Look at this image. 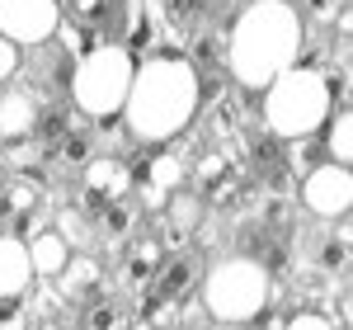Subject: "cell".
<instances>
[{
    "mask_svg": "<svg viewBox=\"0 0 353 330\" xmlns=\"http://www.w3.org/2000/svg\"><path fill=\"white\" fill-rule=\"evenodd\" d=\"M306 52V19L292 0H245L226 28V71L236 90L259 95Z\"/></svg>",
    "mask_w": 353,
    "mask_h": 330,
    "instance_id": "2",
    "label": "cell"
},
{
    "mask_svg": "<svg viewBox=\"0 0 353 330\" xmlns=\"http://www.w3.org/2000/svg\"><path fill=\"white\" fill-rule=\"evenodd\" d=\"M132 71H137V57L118 38H99L94 48H85L71 61V76H66L71 109L85 113L90 123H113L118 109H123V99H128Z\"/></svg>",
    "mask_w": 353,
    "mask_h": 330,
    "instance_id": "5",
    "label": "cell"
},
{
    "mask_svg": "<svg viewBox=\"0 0 353 330\" xmlns=\"http://www.w3.org/2000/svg\"><path fill=\"white\" fill-rule=\"evenodd\" d=\"M24 246H28V264H33V278H57L61 274V264L71 260V241L57 231L52 222L48 226H38V231H28L24 236Z\"/></svg>",
    "mask_w": 353,
    "mask_h": 330,
    "instance_id": "18",
    "label": "cell"
},
{
    "mask_svg": "<svg viewBox=\"0 0 353 330\" xmlns=\"http://www.w3.org/2000/svg\"><path fill=\"white\" fill-rule=\"evenodd\" d=\"M203 113V71L193 66L184 52H146L137 57L132 85L123 99V133L137 146H156V142H174L189 133Z\"/></svg>",
    "mask_w": 353,
    "mask_h": 330,
    "instance_id": "1",
    "label": "cell"
},
{
    "mask_svg": "<svg viewBox=\"0 0 353 330\" xmlns=\"http://www.w3.org/2000/svg\"><path fill=\"white\" fill-rule=\"evenodd\" d=\"M161 260H165L161 236H137L132 246H128V255H123V283H128V288H141L146 278L156 274Z\"/></svg>",
    "mask_w": 353,
    "mask_h": 330,
    "instance_id": "22",
    "label": "cell"
},
{
    "mask_svg": "<svg viewBox=\"0 0 353 330\" xmlns=\"http://www.w3.org/2000/svg\"><path fill=\"white\" fill-rule=\"evenodd\" d=\"M19 71H24V48H19V43H10V38L0 33V85H10Z\"/></svg>",
    "mask_w": 353,
    "mask_h": 330,
    "instance_id": "26",
    "label": "cell"
},
{
    "mask_svg": "<svg viewBox=\"0 0 353 330\" xmlns=\"http://www.w3.org/2000/svg\"><path fill=\"white\" fill-rule=\"evenodd\" d=\"M198 298L208 321L217 326H254L273 302V274L254 260V255H221L217 264H203L198 278Z\"/></svg>",
    "mask_w": 353,
    "mask_h": 330,
    "instance_id": "4",
    "label": "cell"
},
{
    "mask_svg": "<svg viewBox=\"0 0 353 330\" xmlns=\"http://www.w3.org/2000/svg\"><path fill=\"white\" fill-rule=\"evenodd\" d=\"M161 213H165V226H170L174 236H193V231L203 226V193L184 184V189H174L165 198Z\"/></svg>",
    "mask_w": 353,
    "mask_h": 330,
    "instance_id": "21",
    "label": "cell"
},
{
    "mask_svg": "<svg viewBox=\"0 0 353 330\" xmlns=\"http://www.w3.org/2000/svg\"><path fill=\"white\" fill-rule=\"evenodd\" d=\"M123 48L132 57H146V52H161L165 48V14H161V0H123Z\"/></svg>",
    "mask_w": 353,
    "mask_h": 330,
    "instance_id": "11",
    "label": "cell"
},
{
    "mask_svg": "<svg viewBox=\"0 0 353 330\" xmlns=\"http://www.w3.org/2000/svg\"><path fill=\"white\" fill-rule=\"evenodd\" d=\"M301 208L321 222H339L349 217L353 208V170L344 161H330L325 165H306L301 170Z\"/></svg>",
    "mask_w": 353,
    "mask_h": 330,
    "instance_id": "7",
    "label": "cell"
},
{
    "mask_svg": "<svg viewBox=\"0 0 353 330\" xmlns=\"http://www.w3.org/2000/svg\"><path fill=\"white\" fill-rule=\"evenodd\" d=\"M85 123H90V118H85ZM85 123H71V128H66L52 146H43V151H48L57 165H66V170H81V165L94 156V133H90Z\"/></svg>",
    "mask_w": 353,
    "mask_h": 330,
    "instance_id": "23",
    "label": "cell"
},
{
    "mask_svg": "<svg viewBox=\"0 0 353 330\" xmlns=\"http://www.w3.org/2000/svg\"><path fill=\"white\" fill-rule=\"evenodd\" d=\"M81 326H123V316H118V307L113 302H99V298H94V307H90V316H81Z\"/></svg>",
    "mask_w": 353,
    "mask_h": 330,
    "instance_id": "29",
    "label": "cell"
},
{
    "mask_svg": "<svg viewBox=\"0 0 353 330\" xmlns=\"http://www.w3.org/2000/svg\"><path fill=\"white\" fill-rule=\"evenodd\" d=\"M349 255H353V241H349V217H339V231H330L321 236V246H316V269L321 274H349Z\"/></svg>",
    "mask_w": 353,
    "mask_h": 330,
    "instance_id": "24",
    "label": "cell"
},
{
    "mask_svg": "<svg viewBox=\"0 0 353 330\" xmlns=\"http://www.w3.org/2000/svg\"><path fill=\"white\" fill-rule=\"evenodd\" d=\"M283 326H292V330H334V316H321V311H306V307H301V311H292Z\"/></svg>",
    "mask_w": 353,
    "mask_h": 330,
    "instance_id": "28",
    "label": "cell"
},
{
    "mask_svg": "<svg viewBox=\"0 0 353 330\" xmlns=\"http://www.w3.org/2000/svg\"><path fill=\"white\" fill-rule=\"evenodd\" d=\"M128 165H132V198H137V208H146V213H161L165 198L189 184V156L170 151V142L146 146V156H137Z\"/></svg>",
    "mask_w": 353,
    "mask_h": 330,
    "instance_id": "6",
    "label": "cell"
},
{
    "mask_svg": "<svg viewBox=\"0 0 353 330\" xmlns=\"http://www.w3.org/2000/svg\"><path fill=\"white\" fill-rule=\"evenodd\" d=\"M43 113V99L33 85H5L0 90V142L33 137V123Z\"/></svg>",
    "mask_w": 353,
    "mask_h": 330,
    "instance_id": "14",
    "label": "cell"
},
{
    "mask_svg": "<svg viewBox=\"0 0 353 330\" xmlns=\"http://www.w3.org/2000/svg\"><path fill=\"white\" fill-rule=\"evenodd\" d=\"M52 283L71 307L94 302V298L104 293V264H99V255H90V250H71V260L61 264V274H57Z\"/></svg>",
    "mask_w": 353,
    "mask_h": 330,
    "instance_id": "13",
    "label": "cell"
},
{
    "mask_svg": "<svg viewBox=\"0 0 353 330\" xmlns=\"http://www.w3.org/2000/svg\"><path fill=\"white\" fill-rule=\"evenodd\" d=\"M128 193H132V165H128V156H118V151L99 156V151H94V156L81 165V213L85 217L104 213L109 203L128 198Z\"/></svg>",
    "mask_w": 353,
    "mask_h": 330,
    "instance_id": "8",
    "label": "cell"
},
{
    "mask_svg": "<svg viewBox=\"0 0 353 330\" xmlns=\"http://www.w3.org/2000/svg\"><path fill=\"white\" fill-rule=\"evenodd\" d=\"M344 5H349V0H301L297 10H301V19H306V14H311V19H316V24H334V19H339V10H344Z\"/></svg>",
    "mask_w": 353,
    "mask_h": 330,
    "instance_id": "27",
    "label": "cell"
},
{
    "mask_svg": "<svg viewBox=\"0 0 353 330\" xmlns=\"http://www.w3.org/2000/svg\"><path fill=\"white\" fill-rule=\"evenodd\" d=\"M198 71H226V28L221 19H203L189 33V52H184Z\"/></svg>",
    "mask_w": 353,
    "mask_h": 330,
    "instance_id": "20",
    "label": "cell"
},
{
    "mask_svg": "<svg viewBox=\"0 0 353 330\" xmlns=\"http://www.w3.org/2000/svg\"><path fill=\"white\" fill-rule=\"evenodd\" d=\"M43 198H48V193H43V184H38L33 175H10V179H0V231H19L24 217Z\"/></svg>",
    "mask_w": 353,
    "mask_h": 330,
    "instance_id": "17",
    "label": "cell"
},
{
    "mask_svg": "<svg viewBox=\"0 0 353 330\" xmlns=\"http://www.w3.org/2000/svg\"><path fill=\"white\" fill-rule=\"evenodd\" d=\"M57 5H61V19L85 28L94 43L113 38V28L123 19V0H57Z\"/></svg>",
    "mask_w": 353,
    "mask_h": 330,
    "instance_id": "15",
    "label": "cell"
},
{
    "mask_svg": "<svg viewBox=\"0 0 353 330\" xmlns=\"http://www.w3.org/2000/svg\"><path fill=\"white\" fill-rule=\"evenodd\" d=\"M198 278H203V260L193 255V250H174V255H165L161 264H156V274H151V288L161 293L165 302L184 307L198 293Z\"/></svg>",
    "mask_w": 353,
    "mask_h": 330,
    "instance_id": "12",
    "label": "cell"
},
{
    "mask_svg": "<svg viewBox=\"0 0 353 330\" xmlns=\"http://www.w3.org/2000/svg\"><path fill=\"white\" fill-rule=\"evenodd\" d=\"M33 288V264H28V246L19 231H0V302L5 298H24Z\"/></svg>",
    "mask_w": 353,
    "mask_h": 330,
    "instance_id": "16",
    "label": "cell"
},
{
    "mask_svg": "<svg viewBox=\"0 0 353 330\" xmlns=\"http://www.w3.org/2000/svg\"><path fill=\"white\" fill-rule=\"evenodd\" d=\"M259 118L273 142H306L325 128L330 109H334V90L330 76L311 61H292L288 71H278L259 95Z\"/></svg>",
    "mask_w": 353,
    "mask_h": 330,
    "instance_id": "3",
    "label": "cell"
},
{
    "mask_svg": "<svg viewBox=\"0 0 353 330\" xmlns=\"http://www.w3.org/2000/svg\"><path fill=\"white\" fill-rule=\"evenodd\" d=\"M325 156L330 161H353V113L349 104H339V109H330L325 118Z\"/></svg>",
    "mask_w": 353,
    "mask_h": 330,
    "instance_id": "25",
    "label": "cell"
},
{
    "mask_svg": "<svg viewBox=\"0 0 353 330\" xmlns=\"http://www.w3.org/2000/svg\"><path fill=\"white\" fill-rule=\"evenodd\" d=\"M189 179L198 184L203 198H212V203H236L245 189V175H241V161L226 151V146H208L198 161H189Z\"/></svg>",
    "mask_w": 353,
    "mask_h": 330,
    "instance_id": "10",
    "label": "cell"
},
{
    "mask_svg": "<svg viewBox=\"0 0 353 330\" xmlns=\"http://www.w3.org/2000/svg\"><path fill=\"white\" fill-rule=\"evenodd\" d=\"M61 5L57 0H0V33L19 48H33L57 33Z\"/></svg>",
    "mask_w": 353,
    "mask_h": 330,
    "instance_id": "9",
    "label": "cell"
},
{
    "mask_svg": "<svg viewBox=\"0 0 353 330\" xmlns=\"http://www.w3.org/2000/svg\"><path fill=\"white\" fill-rule=\"evenodd\" d=\"M137 213H141V208H137V198L132 193H128V198H118V203H109V208H104V213H94V241H99V246H123V241H128V236H137Z\"/></svg>",
    "mask_w": 353,
    "mask_h": 330,
    "instance_id": "19",
    "label": "cell"
}]
</instances>
